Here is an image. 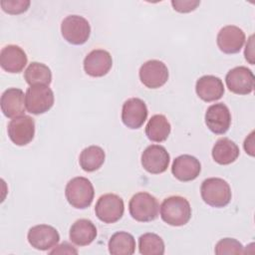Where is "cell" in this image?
Segmentation results:
<instances>
[{
  "instance_id": "7c38bea8",
  "label": "cell",
  "mask_w": 255,
  "mask_h": 255,
  "mask_svg": "<svg viewBox=\"0 0 255 255\" xmlns=\"http://www.w3.org/2000/svg\"><path fill=\"white\" fill-rule=\"evenodd\" d=\"M27 239L30 245L35 249L46 251L58 244L60 235L57 229L53 226L39 224L29 229Z\"/></svg>"
},
{
  "instance_id": "7a4b0ae2",
  "label": "cell",
  "mask_w": 255,
  "mask_h": 255,
  "mask_svg": "<svg viewBox=\"0 0 255 255\" xmlns=\"http://www.w3.org/2000/svg\"><path fill=\"white\" fill-rule=\"evenodd\" d=\"M200 194L203 201L216 208L226 206L231 200V188L226 180L219 177H209L201 183Z\"/></svg>"
},
{
  "instance_id": "30bf717a",
  "label": "cell",
  "mask_w": 255,
  "mask_h": 255,
  "mask_svg": "<svg viewBox=\"0 0 255 255\" xmlns=\"http://www.w3.org/2000/svg\"><path fill=\"white\" fill-rule=\"evenodd\" d=\"M254 74L244 66L231 69L225 77V83L228 90L237 95H248L254 89Z\"/></svg>"
},
{
  "instance_id": "83f0119b",
  "label": "cell",
  "mask_w": 255,
  "mask_h": 255,
  "mask_svg": "<svg viewBox=\"0 0 255 255\" xmlns=\"http://www.w3.org/2000/svg\"><path fill=\"white\" fill-rule=\"evenodd\" d=\"M243 245L234 238H223L215 245L214 252L217 255L223 254H243Z\"/></svg>"
},
{
  "instance_id": "52a82bcc",
  "label": "cell",
  "mask_w": 255,
  "mask_h": 255,
  "mask_svg": "<svg viewBox=\"0 0 255 255\" xmlns=\"http://www.w3.org/2000/svg\"><path fill=\"white\" fill-rule=\"evenodd\" d=\"M124 211V200L114 193L102 195L95 206L97 217L104 223H115L119 221L123 217Z\"/></svg>"
},
{
  "instance_id": "ffe728a7",
  "label": "cell",
  "mask_w": 255,
  "mask_h": 255,
  "mask_svg": "<svg viewBox=\"0 0 255 255\" xmlns=\"http://www.w3.org/2000/svg\"><path fill=\"white\" fill-rule=\"evenodd\" d=\"M224 91L221 79L212 75L200 77L195 84V92L204 102H214L221 99Z\"/></svg>"
},
{
  "instance_id": "44dd1931",
  "label": "cell",
  "mask_w": 255,
  "mask_h": 255,
  "mask_svg": "<svg viewBox=\"0 0 255 255\" xmlns=\"http://www.w3.org/2000/svg\"><path fill=\"white\" fill-rule=\"evenodd\" d=\"M70 240L78 246H87L97 237V228L89 219H78L70 228Z\"/></svg>"
},
{
  "instance_id": "1f68e13d",
  "label": "cell",
  "mask_w": 255,
  "mask_h": 255,
  "mask_svg": "<svg viewBox=\"0 0 255 255\" xmlns=\"http://www.w3.org/2000/svg\"><path fill=\"white\" fill-rule=\"evenodd\" d=\"M244 55H245V59L251 65H253L254 64V61H253V57H254V53H253V36H250L249 42L246 44Z\"/></svg>"
},
{
  "instance_id": "8fae6325",
  "label": "cell",
  "mask_w": 255,
  "mask_h": 255,
  "mask_svg": "<svg viewBox=\"0 0 255 255\" xmlns=\"http://www.w3.org/2000/svg\"><path fill=\"white\" fill-rule=\"evenodd\" d=\"M170 161V156L165 147L159 144L148 145L141 154V165L149 173L164 172Z\"/></svg>"
},
{
  "instance_id": "cb8c5ba5",
  "label": "cell",
  "mask_w": 255,
  "mask_h": 255,
  "mask_svg": "<svg viewBox=\"0 0 255 255\" xmlns=\"http://www.w3.org/2000/svg\"><path fill=\"white\" fill-rule=\"evenodd\" d=\"M135 250V240L130 233L119 231L109 240V252L113 255H131Z\"/></svg>"
},
{
  "instance_id": "6da1fadb",
  "label": "cell",
  "mask_w": 255,
  "mask_h": 255,
  "mask_svg": "<svg viewBox=\"0 0 255 255\" xmlns=\"http://www.w3.org/2000/svg\"><path fill=\"white\" fill-rule=\"evenodd\" d=\"M160 217L171 226L185 225L191 218V207L188 200L178 195L165 198L160 205Z\"/></svg>"
},
{
  "instance_id": "ac0fdd59",
  "label": "cell",
  "mask_w": 255,
  "mask_h": 255,
  "mask_svg": "<svg viewBox=\"0 0 255 255\" xmlns=\"http://www.w3.org/2000/svg\"><path fill=\"white\" fill-rule=\"evenodd\" d=\"M201 171L199 160L190 154H182L177 156L171 165V172L175 178L180 181L194 180Z\"/></svg>"
},
{
  "instance_id": "7402d4cb",
  "label": "cell",
  "mask_w": 255,
  "mask_h": 255,
  "mask_svg": "<svg viewBox=\"0 0 255 255\" xmlns=\"http://www.w3.org/2000/svg\"><path fill=\"white\" fill-rule=\"evenodd\" d=\"M211 153L215 162L221 165H227L237 159L239 156V147L233 140L222 137L215 142Z\"/></svg>"
},
{
  "instance_id": "d4e9b609",
  "label": "cell",
  "mask_w": 255,
  "mask_h": 255,
  "mask_svg": "<svg viewBox=\"0 0 255 255\" xmlns=\"http://www.w3.org/2000/svg\"><path fill=\"white\" fill-rule=\"evenodd\" d=\"M105 158L106 154L102 147L98 145H90L82 150L79 157V163L83 170L93 172L103 165Z\"/></svg>"
},
{
  "instance_id": "ba28073f",
  "label": "cell",
  "mask_w": 255,
  "mask_h": 255,
  "mask_svg": "<svg viewBox=\"0 0 255 255\" xmlns=\"http://www.w3.org/2000/svg\"><path fill=\"white\" fill-rule=\"evenodd\" d=\"M140 82L149 89L162 87L168 80V69L159 60H149L141 65L138 72Z\"/></svg>"
},
{
  "instance_id": "f1b7e54d",
  "label": "cell",
  "mask_w": 255,
  "mask_h": 255,
  "mask_svg": "<svg viewBox=\"0 0 255 255\" xmlns=\"http://www.w3.org/2000/svg\"><path fill=\"white\" fill-rule=\"evenodd\" d=\"M2 10L11 15L21 14L26 12L30 6L28 0H2L0 2Z\"/></svg>"
},
{
  "instance_id": "8992f818",
  "label": "cell",
  "mask_w": 255,
  "mask_h": 255,
  "mask_svg": "<svg viewBox=\"0 0 255 255\" xmlns=\"http://www.w3.org/2000/svg\"><path fill=\"white\" fill-rule=\"evenodd\" d=\"M26 110L33 115L48 112L54 105V93L45 85L30 86L25 94Z\"/></svg>"
},
{
  "instance_id": "277c9868",
  "label": "cell",
  "mask_w": 255,
  "mask_h": 255,
  "mask_svg": "<svg viewBox=\"0 0 255 255\" xmlns=\"http://www.w3.org/2000/svg\"><path fill=\"white\" fill-rule=\"evenodd\" d=\"M128 210L134 220L138 222H149L157 217L159 204L153 195L147 192H138L130 198Z\"/></svg>"
},
{
  "instance_id": "9a60e30c",
  "label": "cell",
  "mask_w": 255,
  "mask_h": 255,
  "mask_svg": "<svg viewBox=\"0 0 255 255\" xmlns=\"http://www.w3.org/2000/svg\"><path fill=\"white\" fill-rule=\"evenodd\" d=\"M245 34L242 29L234 25H227L220 29L216 43L220 51L225 54H236L243 47Z\"/></svg>"
},
{
  "instance_id": "603a6c76",
  "label": "cell",
  "mask_w": 255,
  "mask_h": 255,
  "mask_svg": "<svg viewBox=\"0 0 255 255\" xmlns=\"http://www.w3.org/2000/svg\"><path fill=\"white\" fill-rule=\"evenodd\" d=\"M171 130V126L168 120L163 115H154L148 121L145 127V134L151 141H164Z\"/></svg>"
},
{
  "instance_id": "5b68a950",
  "label": "cell",
  "mask_w": 255,
  "mask_h": 255,
  "mask_svg": "<svg viewBox=\"0 0 255 255\" xmlns=\"http://www.w3.org/2000/svg\"><path fill=\"white\" fill-rule=\"evenodd\" d=\"M63 38L70 44L83 45L90 38L91 26L87 19L79 15L67 16L61 24Z\"/></svg>"
},
{
  "instance_id": "4dcf8cb0",
  "label": "cell",
  "mask_w": 255,
  "mask_h": 255,
  "mask_svg": "<svg viewBox=\"0 0 255 255\" xmlns=\"http://www.w3.org/2000/svg\"><path fill=\"white\" fill-rule=\"evenodd\" d=\"M49 253L50 254H78V250L68 242H63L62 244L56 246V248H54Z\"/></svg>"
},
{
  "instance_id": "5bb4252c",
  "label": "cell",
  "mask_w": 255,
  "mask_h": 255,
  "mask_svg": "<svg viewBox=\"0 0 255 255\" xmlns=\"http://www.w3.org/2000/svg\"><path fill=\"white\" fill-rule=\"evenodd\" d=\"M205 124L213 133H225L231 125V114L228 107L223 103L208 107L205 113Z\"/></svg>"
},
{
  "instance_id": "f546056e",
  "label": "cell",
  "mask_w": 255,
  "mask_h": 255,
  "mask_svg": "<svg viewBox=\"0 0 255 255\" xmlns=\"http://www.w3.org/2000/svg\"><path fill=\"white\" fill-rule=\"evenodd\" d=\"M200 4L198 0H172L173 9L179 13H188L195 10Z\"/></svg>"
},
{
  "instance_id": "d6a6232c",
  "label": "cell",
  "mask_w": 255,
  "mask_h": 255,
  "mask_svg": "<svg viewBox=\"0 0 255 255\" xmlns=\"http://www.w3.org/2000/svg\"><path fill=\"white\" fill-rule=\"evenodd\" d=\"M253 135H254V131H252L248 137H246L245 141H244V149L245 151L250 154L251 156L254 155V144H253Z\"/></svg>"
},
{
  "instance_id": "e0dca14e",
  "label": "cell",
  "mask_w": 255,
  "mask_h": 255,
  "mask_svg": "<svg viewBox=\"0 0 255 255\" xmlns=\"http://www.w3.org/2000/svg\"><path fill=\"white\" fill-rule=\"evenodd\" d=\"M0 106L4 116L9 119L23 116L26 109L24 92L19 88L7 89L1 96Z\"/></svg>"
},
{
  "instance_id": "d6986e66",
  "label": "cell",
  "mask_w": 255,
  "mask_h": 255,
  "mask_svg": "<svg viewBox=\"0 0 255 255\" xmlns=\"http://www.w3.org/2000/svg\"><path fill=\"white\" fill-rule=\"evenodd\" d=\"M27 55L17 45H7L0 52V65L8 73H20L27 65Z\"/></svg>"
},
{
  "instance_id": "484cf974",
  "label": "cell",
  "mask_w": 255,
  "mask_h": 255,
  "mask_svg": "<svg viewBox=\"0 0 255 255\" xmlns=\"http://www.w3.org/2000/svg\"><path fill=\"white\" fill-rule=\"evenodd\" d=\"M24 79L30 86H49L52 82V72L48 66L39 62H32L24 72Z\"/></svg>"
},
{
  "instance_id": "4316f807",
  "label": "cell",
  "mask_w": 255,
  "mask_h": 255,
  "mask_svg": "<svg viewBox=\"0 0 255 255\" xmlns=\"http://www.w3.org/2000/svg\"><path fill=\"white\" fill-rule=\"evenodd\" d=\"M138 251L142 255H162L164 242L155 233H144L138 238Z\"/></svg>"
},
{
  "instance_id": "3957f363",
  "label": "cell",
  "mask_w": 255,
  "mask_h": 255,
  "mask_svg": "<svg viewBox=\"0 0 255 255\" xmlns=\"http://www.w3.org/2000/svg\"><path fill=\"white\" fill-rule=\"evenodd\" d=\"M65 195L68 202L75 208H88L94 199L95 190L92 182L83 176L72 178L66 185Z\"/></svg>"
},
{
  "instance_id": "4fadbf2b",
  "label": "cell",
  "mask_w": 255,
  "mask_h": 255,
  "mask_svg": "<svg viewBox=\"0 0 255 255\" xmlns=\"http://www.w3.org/2000/svg\"><path fill=\"white\" fill-rule=\"evenodd\" d=\"M145 103L138 98H130L126 101L122 109V121L124 125L131 129L139 128L147 118Z\"/></svg>"
},
{
  "instance_id": "2e32d148",
  "label": "cell",
  "mask_w": 255,
  "mask_h": 255,
  "mask_svg": "<svg viewBox=\"0 0 255 255\" xmlns=\"http://www.w3.org/2000/svg\"><path fill=\"white\" fill-rule=\"evenodd\" d=\"M112 66V56L106 50H93L84 59V70L86 74L91 77L99 78L107 75Z\"/></svg>"
},
{
  "instance_id": "9c48e42d",
  "label": "cell",
  "mask_w": 255,
  "mask_h": 255,
  "mask_svg": "<svg viewBox=\"0 0 255 255\" xmlns=\"http://www.w3.org/2000/svg\"><path fill=\"white\" fill-rule=\"evenodd\" d=\"M8 136L13 143L22 146L28 144L35 135V122L26 115L14 118L7 128Z\"/></svg>"
}]
</instances>
